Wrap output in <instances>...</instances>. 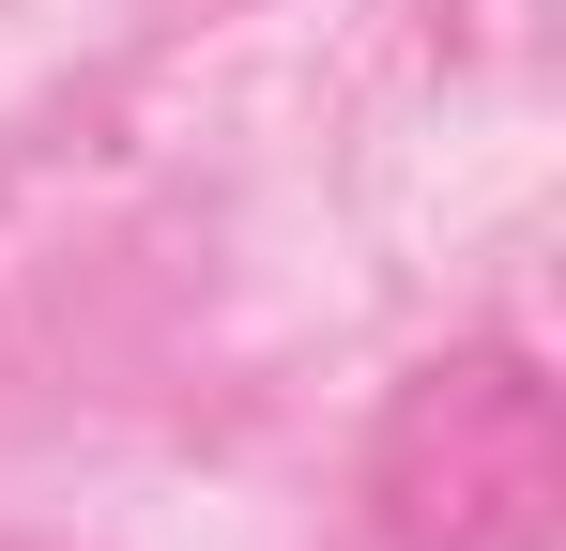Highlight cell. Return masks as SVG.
I'll list each match as a JSON object with an SVG mask.
<instances>
[{
    "label": "cell",
    "mask_w": 566,
    "mask_h": 551,
    "mask_svg": "<svg viewBox=\"0 0 566 551\" xmlns=\"http://www.w3.org/2000/svg\"><path fill=\"white\" fill-rule=\"evenodd\" d=\"M368 537L382 551H552L566 537V414L521 337H444L368 414Z\"/></svg>",
    "instance_id": "cell-1"
}]
</instances>
